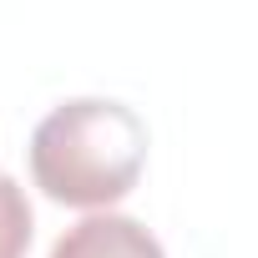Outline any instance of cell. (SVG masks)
<instances>
[{
  "mask_svg": "<svg viewBox=\"0 0 258 258\" xmlns=\"http://www.w3.org/2000/svg\"><path fill=\"white\" fill-rule=\"evenodd\" d=\"M147 162V126L132 106L76 96L41 116L31 137V177L51 203L106 213L137 187Z\"/></svg>",
  "mask_w": 258,
  "mask_h": 258,
  "instance_id": "cell-1",
  "label": "cell"
},
{
  "mask_svg": "<svg viewBox=\"0 0 258 258\" xmlns=\"http://www.w3.org/2000/svg\"><path fill=\"white\" fill-rule=\"evenodd\" d=\"M51 258H167L162 243L126 213H86L76 228H66L51 248Z\"/></svg>",
  "mask_w": 258,
  "mask_h": 258,
  "instance_id": "cell-2",
  "label": "cell"
},
{
  "mask_svg": "<svg viewBox=\"0 0 258 258\" xmlns=\"http://www.w3.org/2000/svg\"><path fill=\"white\" fill-rule=\"evenodd\" d=\"M31 203L21 192V182H11L0 172V258H26L31 248Z\"/></svg>",
  "mask_w": 258,
  "mask_h": 258,
  "instance_id": "cell-3",
  "label": "cell"
}]
</instances>
